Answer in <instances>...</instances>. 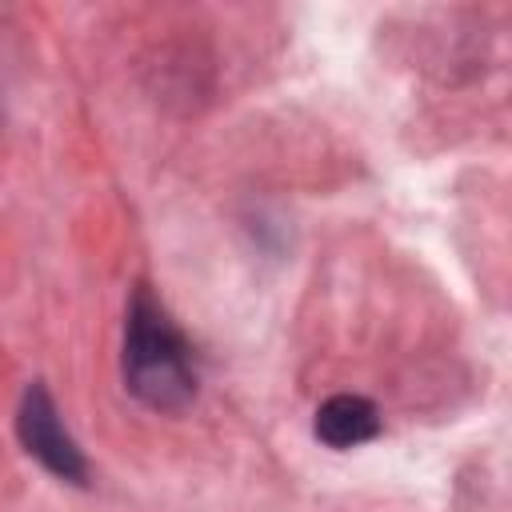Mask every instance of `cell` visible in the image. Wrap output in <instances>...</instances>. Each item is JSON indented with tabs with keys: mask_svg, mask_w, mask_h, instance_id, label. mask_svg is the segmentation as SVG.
<instances>
[{
	"mask_svg": "<svg viewBox=\"0 0 512 512\" xmlns=\"http://www.w3.org/2000/svg\"><path fill=\"white\" fill-rule=\"evenodd\" d=\"M312 432L328 448H356V444H364V440H372L380 432V412H376V404L368 396L340 392V396H328L316 408Z\"/></svg>",
	"mask_w": 512,
	"mask_h": 512,
	"instance_id": "cell-3",
	"label": "cell"
},
{
	"mask_svg": "<svg viewBox=\"0 0 512 512\" xmlns=\"http://www.w3.org/2000/svg\"><path fill=\"white\" fill-rule=\"evenodd\" d=\"M124 388L152 412H176L196 396V352L148 284H136L124 312Z\"/></svg>",
	"mask_w": 512,
	"mask_h": 512,
	"instance_id": "cell-1",
	"label": "cell"
},
{
	"mask_svg": "<svg viewBox=\"0 0 512 512\" xmlns=\"http://www.w3.org/2000/svg\"><path fill=\"white\" fill-rule=\"evenodd\" d=\"M16 436H20L24 452L36 456L52 476H60L68 484H88V460H84L80 444L68 436V428L60 420V408H56L52 392L40 380H32L20 396Z\"/></svg>",
	"mask_w": 512,
	"mask_h": 512,
	"instance_id": "cell-2",
	"label": "cell"
}]
</instances>
